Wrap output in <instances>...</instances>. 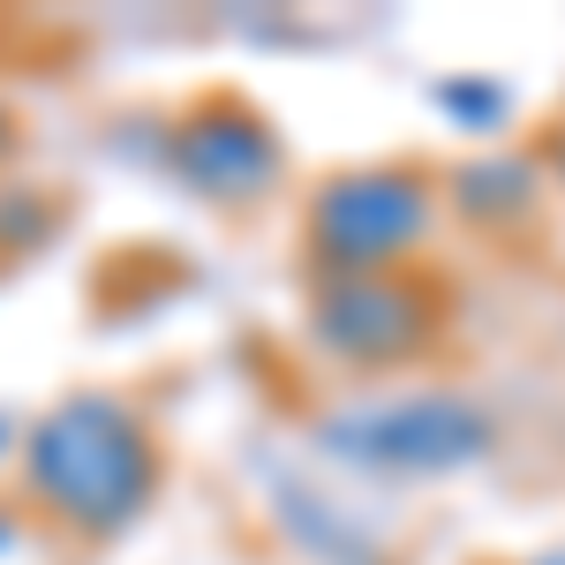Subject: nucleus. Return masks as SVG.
Masks as SVG:
<instances>
[{
  "label": "nucleus",
  "instance_id": "20e7f679",
  "mask_svg": "<svg viewBox=\"0 0 565 565\" xmlns=\"http://www.w3.org/2000/svg\"><path fill=\"white\" fill-rule=\"evenodd\" d=\"M174 159L189 167V181H204L212 196H249L271 181V136L249 129L242 114H212V121H189L174 136Z\"/></svg>",
  "mask_w": 565,
  "mask_h": 565
},
{
  "label": "nucleus",
  "instance_id": "f03ea898",
  "mask_svg": "<svg viewBox=\"0 0 565 565\" xmlns=\"http://www.w3.org/2000/svg\"><path fill=\"white\" fill-rule=\"evenodd\" d=\"M309 234L324 264H340L354 279H370L377 264H392L415 234H423V189L407 174H354V181H332L309 212Z\"/></svg>",
  "mask_w": 565,
  "mask_h": 565
},
{
  "label": "nucleus",
  "instance_id": "423d86ee",
  "mask_svg": "<svg viewBox=\"0 0 565 565\" xmlns=\"http://www.w3.org/2000/svg\"><path fill=\"white\" fill-rule=\"evenodd\" d=\"M535 565H565V551H551V558H535Z\"/></svg>",
  "mask_w": 565,
  "mask_h": 565
},
{
  "label": "nucleus",
  "instance_id": "39448f33",
  "mask_svg": "<svg viewBox=\"0 0 565 565\" xmlns=\"http://www.w3.org/2000/svg\"><path fill=\"white\" fill-rule=\"evenodd\" d=\"M324 340L362 354V362L399 354L415 340V295H399L392 279H348V287L324 302Z\"/></svg>",
  "mask_w": 565,
  "mask_h": 565
},
{
  "label": "nucleus",
  "instance_id": "f257e3e1",
  "mask_svg": "<svg viewBox=\"0 0 565 565\" xmlns=\"http://www.w3.org/2000/svg\"><path fill=\"white\" fill-rule=\"evenodd\" d=\"M39 498L76 527H121L151 490V437L106 399H68L31 437Z\"/></svg>",
  "mask_w": 565,
  "mask_h": 565
},
{
  "label": "nucleus",
  "instance_id": "7ed1b4c3",
  "mask_svg": "<svg viewBox=\"0 0 565 565\" xmlns=\"http://www.w3.org/2000/svg\"><path fill=\"white\" fill-rule=\"evenodd\" d=\"M340 445H354L362 460H385V468H452L482 445V423L452 399H407V407L340 423Z\"/></svg>",
  "mask_w": 565,
  "mask_h": 565
}]
</instances>
